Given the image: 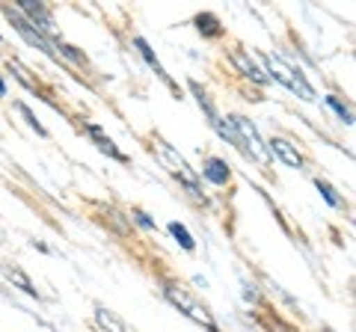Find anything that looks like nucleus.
Returning a JSON list of instances; mask_svg holds the SVG:
<instances>
[{"mask_svg": "<svg viewBox=\"0 0 356 332\" xmlns=\"http://www.w3.org/2000/svg\"><path fill=\"white\" fill-rule=\"evenodd\" d=\"M166 297H170V303H175L181 312L187 315V317H193L196 324H202L205 329H211V332H217V326H214V320H211V315L205 312L202 306H199L191 294H184L181 288H175V285H166Z\"/></svg>", "mask_w": 356, "mask_h": 332, "instance_id": "2", "label": "nucleus"}, {"mask_svg": "<svg viewBox=\"0 0 356 332\" xmlns=\"http://www.w3.org/2000/svg\"><path fill=\"white\" fill-rule=\"evenodd\" d=\"M86 131H89V134H92V140L98 142V149H102V151H107V154H113V158H116V160H125V158H122V154H119V149L113 146V140H107V137L102 134V128H98V125H89Z\"/></svg>", "mask_w": 356, "mask_h": 332, "instance_id": "9", "label": "nucleus"}, {"mask_svg": "<svg viewBox=\"0 0 356 332\" xmlns=\"http://www.w3.org/2000/svg\"><path fill=\"white\" fill-rule=\"evenodd\" d=\"M21 9H24L33 21H36V27H39L42 36H51V33H54V21H51L48 9H44L42 3H33V0H21Z\"/></svg>", "mask_w": 356, "mask_h": 332, "instance_id": "4", "label": "nucleus"}, {"mask_svg": "<svg viewBox=\"0 0 356 332\" xmlns=\"http://www.w3.org/2000/svg\"><path fill=\"white\" fill-rule=\"evenodd\" d=\"M6 15H9V21H13V24L18 27V33H21V36H24V39L30 42V45H36L39 51L48 53V57H57V51H54V45H51V42L42 36L39 30H33V27H30V21H24V18H21L18 13H13V9H6Z\"/></svg>", "mask_w": 356, "mask_h": 332, "instance_id": "3", "label": "nucleus"}, {"mask_svg": "<svg viewBox=\"0 0 356 332\" xmlns=\"http://www.w3.org/2000/svg\"><path fill=\"white\" fill-rule=\"evenodd\" d=\"M315 184H318V190H321V193H324V199H327V202H330L332 208H341V199L336 196V190H332V187H330V184H324V181H321V179H318Z\"/></svg>", "mask_w": 356, "mask_h": 332, "instance_id": "14", "label": "nucleus"}, {"mask_svg": "<svg viewBox=\"0 0 356 332\" xmlns=\"http://www.w3.org/2000/svg\"><path fill=\"white\" fill-rule=\"evenodd\" d=\"M98 324H102L104 329H110V332H128V329L122 326V324H119V320H116L113 315H110V312H104V308H98Z\"/></svg>", "mask_w": 356, "mask_h": 332, "instance_id": "11", "label": "nucleus"}, {"mask_svg": "<svg viewBox=\"0 0 356 332\" xmlns=\"http://www.w3.org/2000/svg\"><path fill=\"white\" fill-rule=\"evenodd\" d=\"M134 45L140 48V53H143V57H146V63H149L152 69H154V74H158L163 83H170V86H172V92H178V86H175V83L170 81V74H166V69H163V65L158 63V57H154V53H152V48L146 45V39H134Z\"/></svg>", "mask_w": 356, "mask_h": 332, "instance_id": "7", "label": "nucleus"}, {"mask_svg": "<svg viewBox=\"0 0 356 332\" xmlns=\"http://www.w3.org/2000/svg\"><path fill=\"white\" fill-rule=\"evenodd\" d=\"M327 104H330V107H332V110H336V113L341 116V122H348V125H350V122H353V116H350V110H348V107H344V104L339 101V98H336V95H330V98H327Z\"/></svg>", "mask_w": 356, "mask_h": 332, "instance_id": "13", "label": "nucleus"}, {"mask_svg": "<svg viewBox=\"0 0 356 332\" xmlns=\"http://www.w3.org/2000/svg\"><path fill=\"white\" fill-rule=\"evenodd\" d=\"M9 276H13V279H15L21 288H24L27 294H36V288H33V285H30V282H27V279H24V276H21V273H9Z\"/></svg>", "mask_w": 356, "mask_h": 332, "instance_id": "16", "label": "nucleus"}, {"mask_svg": "<svg viewBox=\"0 0 356 332\" xmlns=\"http://www.w3.org/2000/svg\"><path fill=\"white\" fill-rule=\"evenodd\" d=\"M267 69H270V74L276 77V81H282L291 92H297L300 98H306V101H315V90L309 86L303 72H300L291 60H285V57H267Z\"/></svg>", "mask_w": 356, "mask_h": 332, "instance_id": "1", "label": "nucleus"}, {"mask_svg": "<svg viewBox=\"0 0 356 332\" xmlns=\"http://www.w3.org/2000/svg\"><path fill=\"white\" fill-rule=\"evenodd\" d=\"M232 63H235L238 69L250 77V81H255V83H267V74H264V72H261L259 65H255L243 51H232Z\"/></svg>", "mask_w": 356, "mask_h": 332, "instance_id": "5", "label": "nucleus"}, {"mask_svg": "<svg viewBox=\"0 0 356 332\" xmlns=\"http://www.w3.org/2000/svg\"><path fill=\"white\" fill-rule=\"evenodd\" d=\"M134 217H137V223H140V226H146V229H154V223H152V219H149L146 214H140V211H137Z\"/></svg>", "mask_w": 356, "mask_h": 332, "instance_id": "17", "label": "nucleus"}, {"mask_svg": "<svg viewBox=\"0 0 356 332\" xmlns=\"http://www.w3.org/2000/svg\"><path fill=\"white\" fill-rule=\"evenodd\" d=\"M202 175H205L208 181H214V184H226L232 172H229V163H226V160H220V158H211V160L205 163Z\"/></svg>", "mask_w": 356, "mask_h": 332, "instance_id": "8", "label": "nucleus"}, {"mask_svg": "<svg viewBox=\"0 0 356 332\" xmlns=\"http://www.w3.org/2000/svg\"><path fill=\"white\" fill-rule=\"evenodd\" d=\"M270 151L280 154V158H282L288 166H294V169H300V166H303V158H300V151L291 146V142H285V140H270Z\"/></svg>", "mask_w": 356, "mask_h": 332, "instance_id": "6", "label": "nucleus"}, {"mask_svg": "<svg viewBox=\"0 0 356 332\" xmlns=\"http://www.w3.org/2000/svg\"><path fill=\"white\" fill-rule=\"evenodd\" d=\"M6 92V86H3V81H0V95H3Z\"/></svg>", "mask_w": 356, "mask_h": 332, "instance_id": "18", "label": "nucleus"}, {"mask_svg": "<svg viewBox=\"0 0 356 332\" xmlns=\"http://www.w3.org/2000/svg\"><path fill=\"white\" fill-rule=\"evenodd\" d=\"M18 110H21V113H24V119L30 122V128H33V131H36V134H39V137H44V128H42V125H39V122H36V116H33V113H30V107H24V104H18Z\"/></svg>", "mask_w": 356, "mask_h": 332, "instance_id": "15", "label": "nucleus"}, {"mask_svg": "<svg viewBox=\"0 0 356 332\" xmlns=\"http://www.w3.org/2000/svg\"><path fill=\"white\" fill-rule=\"evenodd\" d=\"M170 235L181 243L184 249H193V238H191V231H187L181 223H170Z\"/></svg>", "mask_w": 356, "mask_h": 332, "instance_id": "10", "label": "nucleus"}, {"mask_svg": "<svg viewBox=\"0 0 356 332\" xmlns=\"http://www.w3.org/2000/svg\"><path fill=\"white\" fill-rule=\"evenodd\" d=\"M196 24H199V30H202V33H208V36H217V33H220V24H217L214 15H199Z\"/></svg>", "mask_w": 356, "mask_h": 332, "instance_id": "12", "label": "nucleus"}]
</instances>
